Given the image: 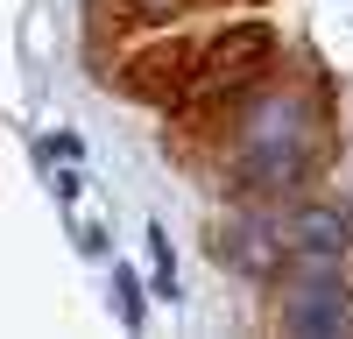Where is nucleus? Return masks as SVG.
I'll use <instances>...</instances> for the list:
<instances>
[{"label":"nucleus","instance_id":"f257e3e1","mask_svg":"<svg viewBox=\"0 0 353 339\" xmlns=\"http://www.w3.org/2000/svg\"><path fill=\"white\" fill-rule=\"evenodd\" d=\"M325 156V121L297 92H254L226 121V170L241 191H297Z\"/></svg>","mask_w":353,"mask_h":339},{"label":"nucleus","instance_id":"f03ea898","mask_svg":"<svg viewBox=\"0 0 353 339\" xmlns=\"http://www.w3.org/2000/svg\"><path fill=\"white\" fill-rule=\"evenodd\" d=\"M276 50H283V43H276L269 21H233V28H219V36H205L198 56H191L184 99H233V92H248V85L269 78Z\"/></svg>","mask_w":353,"mask_h":339},{"label":"nucleus","instance_id":"7ed1b4c3","mask_svg":"<svg viewBox=\"0 0 353 339\" xmlns=\"http://www.w3.org/2000/svg\"><path fill=\"white\" fill-rule=\"evenodd\" d=\"M276 325L304 332V339L353 332V297L339 282V262H304V254H297V276H290L283 297H276Z\"/></svg>","mask_w":353,"mask_h":339},{"label":"nucleus","instance_id":"20e7f679","mask_svg":"<svg viewBox=\"0 0 353 339\" xmlns=\"http://www.w3.org/2000/svg\"><path fill=\"white\" fill-rule=\"evenodd\" d=\"M212 254L226 269H241V276H269L283 262V226L276 219H226L212 234Z\"/></svg>","mask_w":353,"mask_h":339},{"label":"nucleus","instance_id":"39448f33","mask_svg":"<svg viewBox=\"0 0 353 339\" xmlns=\"http://www.w3.org/2000/svg\"><path fill=\"white\" fill-rule=\"evenodd\" d=\"M353 247V212H332V205H311V212H297L283 226V254L290 262H339V254Z\"/></svg>","mask_w":353,"mask_h":339},{"label":"nucleus","instance_id":"423d86ee","mask_svg":"<svg viewBox=\"0 0 353 339\" xmlns=\"http://www.w3.org/2000/svg\"><path fill=\"white\" fill-rule=\"evenodd\" d=\"M191 56H198V43H156V50H141V56H128V85L141 99H184V85H191Z\"/></svg>","mask_w":353,"mask_h":339},{"label":"nucleus","instance_id":"0eeeda50","mask_svg":"<svg viewBox=\"0 0 353 339\" xmlns=\"http://www.w3.org/2000/svg\"><path fill=\"white\" fill-rule=\"evenodd\" d=\"M128 21H176V14H198V8H219V0H121Z\"/></svg>","mask_w":353,"mask_h":339},{"label":"nucleus","instance_id":"6e6552de","mask_svg":"<svg viewBox=\"0 0 353 339\" xmlns=\"http://www.w3.org/2000/svg\"><path fill=\"white\" fill-rule=\"evenodd\" d=\"M141 240H149V269H156L149 282H156L163 297H176V262H170V234H163V226H149Z\"/></svg>","mask_w":353,"mask_h":339},{"label":"nucleus","instance_id":"1a4fd4ad","mask_svg":"<svg viewBox=\"0 0 353 339\" xmlns=\"http://www.w3.org/2000/svg\"><path fill=\"white\" fill-rule=\"evenodd\" d=\"M113 304H121V325L134 332V325H141V290H134L128 269H113Z\"/></svg>","mask_w":353,"mask_h":339},{"label":"nucleus","instance_id":"9d476101","mask_svg":"<svg viewBox=\"0 0 353 339\" xmlns=\"http://www.w3.org/2000/svg\"><path fill=\"white\" fill-rule=\"evenodd\" d=\"M43 156H50V163H57V156L71 163V156H78V141H71V134H50V141H43Z\"/></svg>","mask_w":353,"mask_h":339}]
</instances>
